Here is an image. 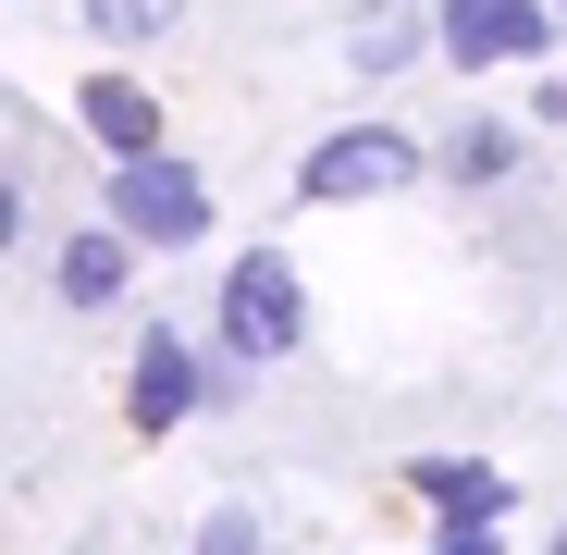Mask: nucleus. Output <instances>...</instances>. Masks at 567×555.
Returning <instances> with one entry per match:
<instances>
[{
	"instance_id": "12",
	"label": "nucleus",
	"mask_w": 567,
	"mask_h": 555,
	"mask_svg": "<svg viewBox=\"0 0 567 555\" xmlns=\"http://www.w3.org/2000/svg\"><path fill=\"white\" fill-rule=\"evenodd\" d=\"M185 555H271V531H259V506H210Z\"/></svg>"
},
{
	"instance_id": "9",
	"label": "nucleus",
	"mask_w": 567,
	"mask_h": 555,
	"mask_svg": "<svg viewBox=\"0 0 567 555\" xmlns=\"http://www.w3.org/2000/svg\"><path fill=\"white\" fill-rule=\"evenodd\" d=\"M518 161H530V136H518V124H494V112L432 136V173H444V185H468V198H482V185H506Z\"/></svg>"
},
{
	"instance_id": "11",
	"label": "nucleus",
	"mask_w": 567,
	"mask_h": 555,
	"mask_svg": "<svg viewBox=\"0 0 567 555\" xmlns=\"http://www.w3.org/2000/svg\"><path fill=\"white\" fill-rule=\"evenodd\" d=\"M74 13H86L100 50H161V38L185 25V0H74Z\"/></svg>"
},
{
	"instance_id": "14",
	"label": "nucleus",
	"mask_w": 567,
	"mask_h": 555,
	"mask_svg": "<svg viewBox=\"0 0 567 555\" xmlns=\"http://www.w3.org/2000/svg\"><path fill=\"white\" fill-rule=\"evenodd\" d=\"M530 124H567V74H543V86H530Z\"/></svg>"
},
{
	"instance_id": "8",
	"label": "nucleus",
	"mask_w": 567,
	"mask_h": 555,
	"mask_svg": "<svg viewBox=\"0 0 567 555\" xmlns=\"http://www.w3.org/2000/svg\"><path fill=\"white\" fill-rule=\"evenodd\" d=\"M420 50H444L432 0H358L346 13V74H408Z\"/></svg>"
},
{
	"instance_id": "7",
	"label": "nucleus",
	"mask_w": 567,
	"mask_h": 555,
	"mask_svg": "<svg viewBox=\"0 0 567 555\" xmlns=\"http://www.w3.org/2000/svg\"><path fill=\"white\" fill-rule=\"evenodd\" d=\"M74 124L100 136L112 161H148L161 148V100H148V74H124V62H100V74L74 86Z\"/></svg>"
},
{
	"instance_id": "13",
	"label": "nucleus",
	"mask_w": 567,
	"mask_h": 555,
	"mask_svg": "<svg viewBox=\"0 0 567 555\" xmlns=\"http://www.w3.org/2000/svg\"><path fill=\"white\" fill-rule=\"evenodd\" d=\"M432 555H506V518H444Z\"/></svg>"
},
{
	"instance_id": "2",
	"label": "nucleus",
	"mask_w": 567,
	"mask_h": 555,
	"mask_svg": "<svg viewBox=\"0 0 567 555\" xmlns=\"http://www.w3.org/2000/svg\"><path fill=\"white\" fill-rule=\"evenodd\" d=\"M420 173H432V136H408V124H333V136L297 161V198H309V210H346V198H408Z\"/></svg>"
},
{
	"instance_id": "16",
	"label": "nucleus",
	"mask_w": 567,
	"mask_h": 555,
	"mask_svg": "<svg viewBox=\"0 0 567 555\" xmlns=\"http://www.w3.org/2000/svg\"><path fill=\"white\" fill-rule=\"evenodd\" d=\"M555 25H567V0H555Z\"/></svg>"
},
{
	"instance_id": "1",
	"label": "nucleus",
	"mask_w": 567,
	"mask_h": 555,
	"mask_svg": "<svg viewBox=\"0 0 567 555\" xmlns=\"http://www.w3.org/2000/svg\"><path fill=\"white\" fill-rule=\"evenodd\" d=\"M210 333H223L247 370L297 358V346H309V285H297V259H284V247H235L223 285H210Z\"/></svg>"
},
{
	"instance_id": "3",
	"label": "nucleus",
	"mask_w": 567,
	"mask_h": 555,
	"mask_svg": "<svg viewBox=\"0 0 567 555\" xmlns=\"http://www.w3.org/2000/svg\"><path fill=\"white\" fill-rule=\"evenodd\" d=\"M100 210L161 259V247H198L210 235V185H198V161H173V148H148V161H112V185H100Z\"/></svg>"
},
{
	"instance_id": "10",
	"label": "nucleus",
	"mask_w": 567,
	"mask_h": 555,
	"mask_svg": "<svg viewBox=\"0 0 567 555\" xmlns=\"http://www.w3.org/2000/svg\"><path fill=\"white\" fill-rule=\"evenodd\" d=\"M408 494L432 518H506V470H482V456H408Z\"/></svg>"
},
{
	"instance_id": "4",
	"label": "nucleus",
	"mask_w": 567,
	"mask_h": 555,
	"mask_svg": "<svg viewBox=\"0 0 567 555\" xmlns=\"http://www.w3.org/2000/svg\"><path fill=\"white\" fill-rule=\"evenodd\" d=\"M198 408H210V370H198V346H185L173 321H148V333H136V358H124V420H136V444L185 432Z\"/></svg>"
},
{
	"instance_id": "15",
	"label": "nucleus",
	"mask_w": 567,
	"mask_h": 555,
	"mask_svg": "<svg viewBox=\"0 0 567 555\" xmlns=\"http://www.w3.org/2000/svg\"><path fill=\"white\" fill-rule=\"evenodd\" d=\"M543 555H567V518H555V531H543Z\"/></svg>"
},
{
	"instance_id": "6",
	"label": "nucleus",
	"mask_w": 567,
	"mask_h": 555,
	"mask_svg": "<svg viewBox=\"0 0 567 555\" xmlns=\"http://www.w3.org/2000/svg\"><path fill=\"white\" fill-rule=\"evenodd\" d=\"M136 259H148V247H136V235H124L112 210H100L86 235H62V247H50V297H62V309H124Z\"/></svg>"
},
{
	"instance_id": "5",
	"label": "nucleus",
	"mask_w": 567,
	"mask_h": 555,
	"mask_svg": "<svg viewBox=\"0 0 567 555\" xmlns=\"http://www.w3.org/2000/svg\"><path fill=\"white\" fill-rule=\"evenodd\" d=\"M432 25H444V62L468 74H494V62H543L567 25H555V0H432Z\"/></svg>"
}]
</instances>
